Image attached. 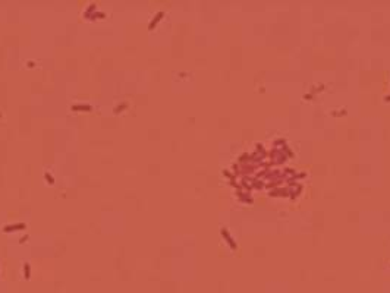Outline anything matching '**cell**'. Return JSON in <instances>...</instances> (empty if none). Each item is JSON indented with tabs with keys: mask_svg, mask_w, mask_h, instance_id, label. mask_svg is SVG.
I'll list each match as a JSON object with an SVG mask.
<instances>
[{
	"mask_svg": "<svg viewBox=\"0 0 390 293\" xmlns=\"http://www.w3.org/2000/svg\"><path fill=\"white\" fill-rule=\"evenodd\" d=\"M25 229V224L24 223H18V224H12V226H5L3 227V230L5 232H16V230H24Z\"/></svg>",
	"mask_w": 390,
	"mask_h": 293,
	"instance_id": "obj_1",
	"label": "cell"
},
{
	"mask_svg": "<svg viewBox=\"0 0 390 293\" xmlns=\"http://www.w3.org/2000/svg\"><path fill=\"white\" fill-rule=\"evenodd\" d=\"M44 178L47 179V180H48V183H50V185H53V182H54V180H53V178H52V176H50V174H48V173H46V174H44Z\"/></svg>",
	"mask_w": 390,
	"mask_h": 293,
	"instance_id": "obj_5",
	"label": "cell"
},
{
	"mask_svg": "<svg viewBox=\"0 0 390 293\" xmlns=\"http://www.w3.org/2000/svg\"><path fill=\"white\" fill-rule=\"evenodd\" d=\"M24 271H25V279L28 280V279H29V264H25V265H24Z\"/></svg>",
	"mask_w": 390,
	"mask_h": 293,
	"instance_id": "obj_3",
	"label": "cell"
},
{
	"mask_svg": "<svg viewBox=\"0 0 390 293\" xmlns=\"http://www.w3.org/2000/svg\"><path fill=\"white\" fill-rule=\"evenodd\" d=\"M160 16H161V13H159V15H157V16H156V19H154V22H153V24H150V27H148V28H150V29H151V28H154V25H156V24H157V22H159V19H160Z\"/></svg>",
	"mask_w": 390,
	"mask_h": 293,
	"instance_id": "obj_4",
	"label": "cell"
},
{
	"mask_svg": "<svg viewBox=\"0 0 390 293\" xmlns=\"http://www.w3.org/2000/svg\"><path fill=\"white\" fill-rule=\"evenodd\" d=\"M72 109H73V110H87V111H90V110H91V106H73Z\"/></svg>",
	"mask_w": 390,
	"mask_h": 293,
	"instance_id": "obj_2",
	"label": "cell"
}]
</instances>
